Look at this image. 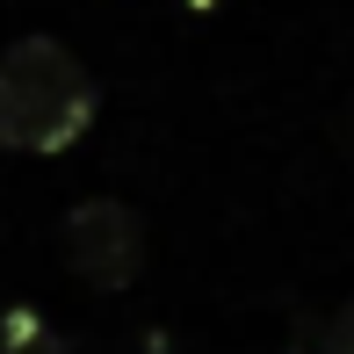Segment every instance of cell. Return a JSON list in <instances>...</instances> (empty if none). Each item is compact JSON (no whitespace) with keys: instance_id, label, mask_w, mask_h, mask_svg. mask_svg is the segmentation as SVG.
<instances>
[{"instance_id":"1","label":"cell","mask_w":354,"mask_h":354,"mask_svg":"<svg viewBox=\"0 0 354 354\" xmlns=\"http://www.w3.org/2000/svg\"><path fill=\"white\" fill-rule=\"evenodd\" d=\"M0 87H8V109H15V152H73L80 138H87L94 109H102V94H94V73L80 66L58 37H22L8 44V58H0Z\"/></svg>"},{"instance_id":"6","label":"cell","mask_w":354,"mask_h":354,"mask_svg":"<svg viewBox=\"0 0 354 354\" xmlns=\"http://www.w3.org/2000/svg\"><path fill=\"white\" fill-rule=\"evenodd\" d=\"M0 152H15V109H8V87H0Z\"/></svg>"},{"instance_id":"5","label":"cell","mask_w":354,"mask_h":354,"mask_svg":"<svg viewBox=\"0 0 354 354\" xmlns=\"http://www.w3.org/2000/svg\"><path fill=\"white\" fill-rule=\"evenodd\" d=\"M15 354H73V340H66V333H51V326H37Z\"/></svg>"},{"instance_id":"3","label":"cell","mask_w":354,"mask_h":354,"mask_svg":"<svg viewBox=\"0 0 354 354\" xmlns=\"http://www.w3.org/2000/svg\"><path fill=\"white\" fill-rule=\"evenodd\" d=\"M37 326H44V318L29 311V304H8V311H0V354H15V347L29 340V333H37Z\"/></svg>"},{"instance_id":"4","label":"cell","mask_w":354,"mask_h":354,"mask_svg":"<svg viewBox=\"0 0 354 354\" xmlns=\"http://www.w3.org/2000/svg\"><path fill=\"white\" fill-rule=\"evenodd\" d=\"M326 354H354V297L333 311V326H326Z\"/></svg>"},{"instance_id":"2","label":"cell","mask_w":354,"mask_h":354,"mask_svg":"<svg viewBox=\"0 0 354 354\" xmlns=\"http://www.w3.org/2000/svg\"><path fill=\"white\" fill-rule=\"evenodd\" d=\"M66 268L87 289H102V297H116V289H131L145 275V217L131 203L116 196H87L66 210Z\"/></svg>"}]
</instances>
